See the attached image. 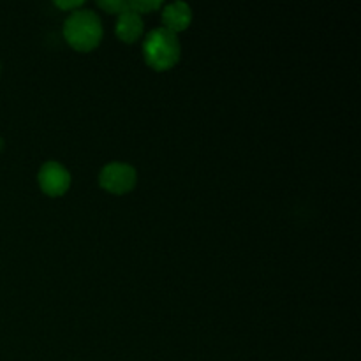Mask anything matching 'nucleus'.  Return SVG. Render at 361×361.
Returning <instances> with one entry per match:
<instances>
[{
    "mask_svg": "<svg viewBox=\"0 0 361 361\" xmlns=\"http://www.w3.org/2000/svg\"><path fill=\"white\" fill-rule=\"evenodd\" d=\"M162 4L159 0H130L129 2V9L134 11L141 16L145 13H152V11L161 9Z\"/></svg>",
    "mask_w": 361,
    "mask_h": 361,
    "instance_id": "7",
    "label": "nucleus"
},
{
    "mask_svg": "<svg viewBox=\"0 0 361 361\" xmlns=\"http://www.w3.org/2000/svg\"><path fill=\"white\" fill-rule=\"evenodd\" d=\"M137 173L127 162H109L99 173V183L104 190L115 196L130 192L136 187Z\"/></svg>",
    "mask_w": 361,
    "mask_h": 361,
    "instance_id": "3",
    "label": "nucleus"
},
{
    "mask_svg": "<svg viewBox=\"0 0 361 361\" xmlns=\"http://www.w3.org/2000/svg\"><path fill=\"white\" fill-rule=\"evenodd\" d=\"M37 182L46 196L60 197L69 190L71 175L66 166H62L60 162L49 161L42 164L41 169H39Z\"/></svg>",
    "mask_w": 361,
    "mask_h": 361,
    "instance_id": "4",
    "label": "nucleus"
},
{
    "mask_svg": "<svg viewBox=\"0 0 361 361\" xmlns=\"http://www.w3.org/2000/svg\"><path fill=\"white\" fill-rule=\"evenodd\" d=\"M162 21L166 25L164 28L171 30L173 34H178V32L189 28L190 21H192V9L185 2L168 4L162 11Z\"/></svg>",
    "mask_w": 361,
    "mask_h": 361,
    "instance_id": "6",
    "label": "nucleus"
},
{
    "mask_svg": "<svg viewBox=\"0 0 361 361\" xmlns=\"http://www.w3.org/2000/svg\"><path fill=\"white\" fill-rule=\"evenodd\" d=\"M143 30H145L143 18H141L137 13H134V11L127 9L126 13L118 14V18H116L115 32H116V37H118L122 42L133 44V42H136L137 39L143 35Z\"/></svg>",
    "mask_w": 361,
    "mask_h": 361,
    "instance_id": "5",
    "label": "nucleus"
},
{
    "mask_svg": "<svg viewBox=\"0 0 361 361\" xmlns=\"http://www.w3.org/2000/svg\"><path fill=\"white\" fill-rule=\"evenodd\" d=\"M63 37L76 51H92L102 41V23L92 11L78 9L67 16L63 23Z\"/></svg>",
    "mask_w": 361,
    "mask_h": 361,
    "instance_id": "1",
    "label": "nucleus"
},
{
    "mask_svg": "<svg viewBox=\"0 0 361 361\" xmlns=\"http://www.w3.org/2000/svg\"><path fill=\"white\" fill-rule=\"evenodd\" d=\"M55 6L59 7V9L62 11H69V13H74V11L81 9L83 7V0H73V2H62V0H59V2H55Z\"/></svg>",
    "mask_w": 361,
    "mask_h": 361,
    "instance_id": "9",
    "label": "nucleus"
},
{
    "mask_svg": "<svg viewBox=\"0 0 361 361\" xmlns=\"http://www.w3.org/2000/svg\"><path fill=\"white\" fill-rule=\"evenodd\" d=\"M182 55L178 35L164 27L154 28L145 37L143 56L145 62L154 71H169L178 63Z\"/></svg>",
    "mask_w": 361,
    "mask_h": 361,
    "instance_id": "2",
    "label": "nucleus"
},
{
    "mask_svg": "<svg viewBox=\"0 0 361 361\" xmlns=\"http://www.w3.org/2000/svg\"><path fill=\"white\" fill-rule=\"evenodd\" d=\"M4 145H6V143H4V140H2V137H0V152L4 150Z\"/></svg>",
    "mask_w": 361,
    "mask_h": 361,
    "instance_id": "10",
    "label": "nucleus"
},
{
    "mask_svg": "<svg viewBox=\"0 0 361 361\" xmlns=\"http://www.w3.org/2000/svg\"><path fill=\"white\" fill-rule=\"evenodd\" d=\"M97 6L101 9L108 11V13L116 14V16L129 9V2L127 0H101V2H97Z\"/></svg>",
    "mask_w": 361,
    "mask_h": 361,
    "instance_id": "8",
    "label": "nucleus"
}]
</instances>
